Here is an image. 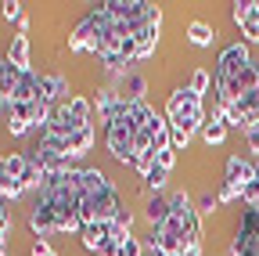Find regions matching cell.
Returning a JSON list of instances; mask_svg holds the SVG:
<instances>
[{"instance_id":"1","label":"cell","mask_w":259,"mask_h":256,"mask_svg":"<svg viewBox=\"0 0 259 256\" xmlns=\"http://www.w3.org/2000/svg\"><path fill=\"white\" fill-rule=\"evenodd\" d=\"M122 216V202L115 195L112 180L94 170V166H79V220L87 224H115Z\"/></svg>"},{"instance_id":"2","label":"cell","mask_w":259,"mask_h":256,"mask_svg":"<svg viewBox=\"0 0 259 256\" xmlns=\"http://www.w3.org/2000/svg\"><path fill=\"white\" fill-rule=\"evenodd\" d=\"M166 123L173 134V148H187L194 134H202L205 126V108H202V94H194L191 87H177L166 101Z\"/></svg>"},{"instance_id":"3","label":"cell","mask_w":259,"mask_h":256,"mask_svg":"<svg viewBox=\"0 0 259 256\" xmlns=\"http://www.w3.org/2000/svg\"><path fill=\"white\" fill-rule=\"evenodd\" d=\"M105 25H108L105 4L90 8V11L72 25V33H69V51H72V54H97V44H101V36H105Z\"/></svg>"},{"instance_id":"4","label":"cell","mask_w":259,"mask_h":256,"mask_svg":"<svg viewBox=\"0 0 259 256\" xmlns=\"http://www.w3.org/2000/svg\"><path fill=\"white\" fill-rule=\"evenodd\" d=\"M259 173H255V159H248V155H231L227 159V166H223V184H220V202H241V191L255 180Z\"/></svg>"},{"instance_id":"5","label":"cell","mask_w":259,"mask_h":256,"mask_svg":"<svg viewBox=\"0 0 259 256\" xmlns=\"http://www.w3.org/2000/svg\"><path fill=\"white\" fill-rule=\"evenodd\" d=\"M25 166H29V155L25 152H8L0 155V202L4 199H22L25 195Z\"/></svg>"},{"instance_id":"6","label":"cell","mask_w":259,"mask_h":256,"mask_svg":"<svg viewBox=\"0 0 259 256\" xmlns=\"http://www.w3.org/2000/svg\"><path fill=\"white\" fill-rule=\"evenodd\" d=\"M105 148H108V155L115 159V163L134 166V130H130V123L122 116L105 126Z\"/></svg>"},{"instance_id":"7","label":"cell","mask_w":259,"mask_h":256,"mask_svg":"<svg viewBox=\"0 0 259 256\" xmlns=\"http://www.w3.org/2000/svg\"><path fill=\"white\" fill-rule=\"evenodd\" d=\"M40 90H44V98H47L51 105H61V101H69V98H72L69 80L58 76V72H40Z\"/></svg>"},{"instance_id":"8","label":"cell","mask_w":259,"mask_h":256,"mask_svg":"<svg viewBox=\"0 0 259 256\" xmlns=\"http://www.w3.org/2000/svg\"><path fill=\"white\" fill-rule=\"evenodd\" d=\"M112 231H115V224H87V228L79 231L83 249H87V252H101V249H105V242L112 238Z\"/></svg>"},{"instance_id":"9","label":"cell","mask_w":259,"mask_h":256,"mask_svg":"<svg viewBox=\"0 0 259 256\" xmlns=\"http://www.w3.org/2000/svg\"><path fill=\"white\" fill-rule=\"evenodd\" d=\"M4 58L11 61L15 69H22V72H32V65H29V36L15 33V36H11V44H8V51H4Z\"/></svg>"},{"instance_id":"10","label":"cell","mask_w":259,"mask_h":256,"mask_svg":"<svg viewBox=\"0 0 259 256\" xmlns=\"http://www.w3.org/2000/svg\"><path fill=\"white\" fill-rule=\"evenodd\" d=\"M94 141H97V130H94V123L90 126H83V130H76L69 141H65V152H69L72 159H83L90 148H94Z\"/></svg>"},{"instance_id":"11","label":"cell","mask_w":259,"mask_h":256,"mask_svg":"<svg viewBox=\"0 0 259 256\" xmlns=\"http://www.w3.org/2000/svg\"><path fill=\"white\" fill-rule=\"evenodd\" d=\"M202 141H205L209 148L227 141V119H223V108H220V105H216L212 119H205V126H202Z\"/></svg>"},{"instance_id":"12","label":"cell","mask_w":259,"mask_h":256,"mask_svg":"<svg viewBox=\"0 0 259 256\" xmlns=\"http://www.w3.org/2000/svg\"><path fill=\"white\" fill-rule=\"evenodd\" d=\"M144 216H148V228H155V224H166L173 216L169 209V195H151L148 206H144Z\"/></svg>"},{"instance_id":"13","label":"cell","mask_w":259,"mask_h":256,"mask_svg":"<svg viewBox=\"0 0 259 256\" xmlns=\"http://www.w3.org/2000/svg\"><path fill=\"white\" fill-rule=\"evenodd\" d=\"M187 40H191L194 47H212L216 25H209V22H191V25H187Z\"/></svg>"},{"instance_id":"14","label":"cell","mask_w":259,"mask_h":256,"mask_svg":"<svg viewBox=\"0 0 259 256\" xmlns=\"http://www.w3.org/2000/svg\"><path fill=\"white\" fill-rule=\"evenodd\" d=\"M187 87H191L194 94H205V90L212 87V76H209L205 69H194V72H191V80H187Z\"/></svg>"},{"instance_id":"15","label":"cell","mask_w":259,"mask_h":256,"mask_svg":"<svg viewBox=\"0 0 259 256\" xmlns=\"http://www.w3.org/2000/svg\"><path fill=\"white\" fill-rule=\"evenodd\" d=\"M0 15H4L8 22H15V25H18V22L25 18V15H22V4H18V0H4V4H0Z\"/></svg>"},{"instance_id":"16","label":"cell","mask_w":259,"mask_h":256,"mask_svg":"<svg viewBox=\"0 0 259 256\" xmlns=\"http://www.w3.org/2000/svg\"><path fill=\"white\" fill-rule=\"evenodd\" d=\"M119 256H144V242L130 235V238H126V242L119 245Z\"/></svg>"},{"instance_id":"17","label":"cell","mask_w":259,"mask_h":256,"mask_svg":"<svg viewBox=\"0 0 259 256\" xmlns=\"http://www.w3.org/2000/svg\"><path fill=\"white\" fill-rule=\"evenodd\" d=\"M223 202H220V195H212V191H205V195L198 199V213H216Z\"/></svg>"},{"instance_id":"18","label":"cell","mask_w":259,"mask_h":256,"mask_svg":"<svg viewBox=\"0 0 259 256\" xmlns=\"http://www.w3.org/2000/svg\"><path fill=\"white\" fill-rule=\"evenodd\" d=\"M29 256H58V252H54L44 238H36V242H32V249H29Z\"/></svg>"},{"instance_id":"19","label":"cell","mask_w":259,"mask_h":256,"mask_svg":"<svg viewBox=\"0 0 259 256\" xmlns=\"http://www.w3.org/2000/svg\"><path fill=\"white\" fill-rule=\"evenodd\" d=\"M11 231V213L4 209V202H0V235H8Z\"/></svg>"},{"instance_id":"20","label":"cell","mask_w":259,"mask_h":256,"mask_svg":"<svg viewBox=\"0 0 259 256\" xmlns=\"http://www.w3.org/2000/svg\"><path fill=\"white\" fill-rule=\"evenodd\" d=\"M248 152L255 155V163H259V130H252V134H248Z\"/></svg>"},{"instance_id":"21","label":"cell","mask_w":259,"mask_h":256,"mask_svg":"<svg viewBox=\"0 0 259 256\" xmlns=\"http://www.w3.org/2000/svg\"><path fill=\"white\" fill-rule=\"evenodd\" d=\"M184 256H202V245H198V249H187Z\"/></svg>"},{"instance_id":"22","label":"cell","mask_w":259,"mask_h":256,"mask_svg":"<svg viewBox=\"0 0 259 256\" xmlns=\"http://www.w3.org/2000/svg\"><path fill=\"white\" fill-rule=\"evenodd\" d=\"M144 256H162V252H155V249H148V245H144Z\"/></svg>"},{"instance_id":"23","label":"cell","mask_w":259,"mask_h":256,"mask_svg":"<svg viewBox=\"0 0 259 256\" xmlns=\"http://www.w3.org/2000/svg\"><path fill=\"white\" fill-rule=\"evenodd\" d=\"M0 256H8V252H4V249H0Z\"/></svg>"},{"instance_id":"24","label":"cell","mask_w":259,"mask_h":256,"mask_svg":"<svg viewBox=\"0 0 259 256\" xmlns=\"http://www.w3.org/2000/svg\"><path fill=\"white\" fill-rule=\"evenodd\" d=\"M255 94H259V87H255Z\"/></svg>"}]
</instances>
